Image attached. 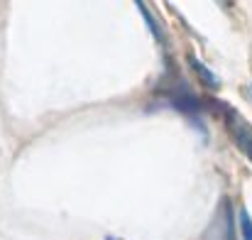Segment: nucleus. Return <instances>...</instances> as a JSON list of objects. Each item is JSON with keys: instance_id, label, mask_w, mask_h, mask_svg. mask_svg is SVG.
Segmentation results:
<instances>
[{"instance_id": "f03ea898", "label": "nucleus", "mask_w": 252, "mask_h": 240, "mask_svg": "<svg viewBox=\"0 0 252 240\" xmlns=\"http://www.w3.org/2000/svg\"><path fill=\"white\" fill-rule=\"evenodd\" d=\"M189 62H191L193 71H196V74H198V76L203 79V83H206V86H211V88H218V86H220V81L213 76V71H211V69H206V67H203V64H201V62L196 59V57H191Z\"/></svg>"}, {"instance_id": "7ed1b4c3", "label": "nucleus", "mask_w": 252, "mask_h": 240, "mask_svg": "<svg viewBox=\"0 0 252 240\" xmlns=\"http://www.w3.org/2000/svg\"><path fill=\"white\" fill-rule=\"evenodd\" d=\"M240 236L243 240H252V218L248 211H240Z\"/></svg>"}, {"instance_id": "20e7f679", "label": "nucleus", "mask_w": 252, "mask_h": 240, "mask_svg": "<svg viewBox=\"0 0 252 240\" xmlns=\"http://www.w3.org/2000/svg\"><path fill=\"white\" fill-rule=\"evenodd\" d=\"M248 96H250V101H252V83L248 86Z\"/></svg>"}, {"instance_id": "f257e3e1", "label": "nucleus", "mask_w": 252, "mask_h": 240, "mask_svg": "<svg viewBox=\"0 0 252 240\" xmlns=\"http://www.w3.org/2000/svg\"><path fill=\"white\" fill-rule=\"evenodd\" d=\"M225 123H228V130H230V135H233V140H235V145L245 152V157L252 162V125L243 118V115H238L235 110H225Z\"/></svg>"}]
</instances>
